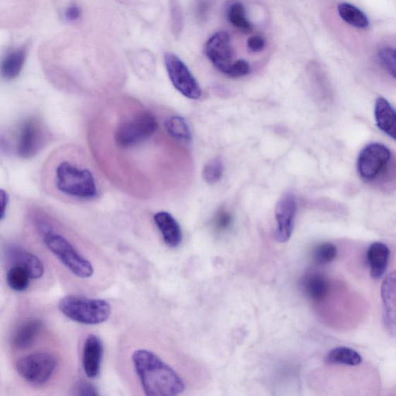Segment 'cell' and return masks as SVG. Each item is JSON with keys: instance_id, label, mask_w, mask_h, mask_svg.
<instances>
[{"instance_id": "obj_1", "label": "cell", "mask_w": 396, "mask_h": 396, "mask_svg": "<svg viewBox=\"0 0 396 396\" xmlns=\"http://www.w3.org/2000/svg\"><path fill=\"white\" fill-rule=\"evenodd\" d=\"M160 128L155 112L132 98L112 100L92 120L90 140L97 164L119 188L145 198V163Z\"/></svg>"}, {"instance_id": "obj_2", "label": "cell", "mask_w": 396, "mask_h": 396, "mask_svg": "<svg viewBox=\"0 0 396 396\" xmlns=\"http://www.w3.org/2000/svg\"><path fill=\"white\" fill-rule=\"evenodd\" d=\"M42 179L49 195L75 203L98 199L103 190L96 164L76 145L55 150L43 167Z\"/></svg>"}, {"instance_id": "obj_3", "label": "cell", "mask_w": 396, "mask_h": 396, "mask_svg": "<svg viewBox=\"0 0 396 396\" xmlns=\"http://www.w3.org/2000/svg\"><path fill=\"white\" fill-rule=\"evenodd\" d=\"M132 361L145 395L175 396L184 391L181 378L155 353L137 350L132 355Z\"/></svg>"}, {"instance_id": "obj_4", "label": "cell", "mask_w": 396, "mask_h": 396, "mask_svg": "<svg viewBox=\"0 0 396 396\" xmlns=\"http://www.w3.org/2000/svg\"><path fill=\"white\" fill-rule=\"evenodd\" d=\"M32 217L35 228L42 234L47 248L63 265L79 278L92 277V264L80 255L66 237L55 231L49 215L42 212V210L36 208L32 211Z\"/></svg>"}, {"instance_id": "obj_5", "label": "cell", "mask_w": 396, "mask_h": 396, "mask_svg": "<svg viewBox=\"0 0 396 396\" xmlns=\"http://www.w3.org/2000/svg\"><path fill=\"white\" fill-rule=\"evenodd\" d=\"M16 155L23 159L35 157L51 140V133L42 118L29 116L16 126L11 138Z\"/></svg>"}, {"instance_id": "obj_6", "label": "cell", "mask_w": 396, "mask_h": 396, "mask_svg": "<svg viewBox=\"0 0 396 396\" xmlns=\"http://www.w3.org/2000/svg\"><path fill=\"white\" fill-rule=\"evenodd\" d=\"M59 306L68 318L87 325L102 324L109 318L111 314L109 304L100 299L70 295L64 297Z\"/></svg>"}, {"instance_id": "obj_7", "label": "cell", "mask_w": 396, "mask_h": 396, "mask_svg": "<svg viewBox=\"0 0 396 396\" xmlns=\"http://www.w3.org/2000/svg\"><path fill=\"white\" fill-rule=\"evenodd\" d=\"M58 361L49 353L35 352L26 355L16 363L18 374L35 385L47 383L54 373Z\"/></svg>"}, {"instance_id": "obj_8", "label": "cell", "mask_w": 396, "mask_h": 396, "mask_svg": "<svg viewBox=\"0 0 396 396\" xmlns=\"http://www.w3.org/2000/svg\"><path fill=\"white\" fill-rule=\"evenodd\" d=\"M164 63L169 78L176 90L188 99L199 100L202 94L201 88L196 78L179 56L167 52L164 55Z\"/></svg>"}, {"instance_id": "obj_9", "label": "cell", "mask_w": 396, "mask_h": 396, "mask_svg": "<svg viewBox=\"0 0 396 396\" xmlns=\"http://www.w3.org/2000/svg\"><path fill=\"white\" fill-rule=\"evenodd\" d=\"M391 152L385 145L371 143L364 148L358 159V171L362 179L373 180L390 162Z\"/></svg>"}, {"instance_id": "obj_10", "label": "cell", "mask_w": 396, "mask_h": 396, "mask_svg": "<svg viewBox=\"0 0 396 396\" xmlns=\"http://www.w3.org/2000/svg\"><path fill=\"white\" fill-rule=\"evenodd\" d=\"M205 52L213 66L226 74L232 62L231 37L225 31H220L208 40Z\"/></svg>"}, {"instance_id": "obj_11", "label": "cell", "mask_w": 396, "mask_h": 396, "mask_svg": "<svg viewBox=\"0 0 396 396\" xmlns=\"http://www.w3.org/2000/svg\"><path fill=\"white\" fill-rule=\"evenodd\" d=\"M296 212V201L292 193H287L282 196L276 207V220L277 228L276 239L279 242L289 241L294 228V220Z\"/></svg>"}, {"instance_id": "obj_12", "label": "cell", "mask_w": 396, "mask_h": 396, "mask_svg": "<svg viewBox=\"0 0 396 396\" xmlns=\"http://www.w3.org/2000/svg\"><path fill=\"white\" fill-rule=\"evenodd\" d=\"M381 295L386 332L396 337V270L387 275L383 282Z\"/></svg>"}, {"instance_id": "obj_13", "label": "cell", "mask_w": 396, "mask_h": 396, "mask_svg": "<svg viewBox=\"0 0 396 396\" xmlns=\"http://www.w3.org/2000/svg\"><path fill=\"white\" fill-rule=\"evenodd\" d=\"M6 260L13 265H18L30 274L32 280L42 278L44 273V268L40 258L23 248L11 244L5 249Z\"/></svg>"}, {"instance_id": "obj_14", "label": "cell", "mask_w": 396, "mask_h": 396, "mask_svg": "<svg viewBox=\"0 0 396 396\" xmlns=\"http://www.w3.org/2000/svg\"><path fill=\"white\" fill-rule=\"evenodd\" d=\"M103 343L99 336L88 335L84 344L83 366L88 378H95L100 373L103 357Z\"/></svg>"}, {"instance_id": "obj_15", "label": "cell", "mask_w": 396, "mask_h": 396, "mask_svg": "<svg viewBox=\"0 0 396 396\" xmlns=\"http://www.w3.org/2000/svg\"><path fill=\"white\" fill-rule=\"evenodd\" d=\"M165 244L171 248L179 246L182 241L181 226L172 214L167 212H157L153 217Z\"/></svg>"}, {"instance_id": "obj_16", "label": "cell", "mask_w": 396, "mask_h": 396, "mask_svg": "<svg viewBox=\"0 0 396 396\" xmlns=\"http://www.w3.org/2000/svg\"><path fill=\"white\" fill-rule=\"evenodd\" d=\"M43 321L33 318L21 324L13 335L12 344L16 349H26L33 344L43 329Z\"/></svg>"}, {"instance_id": "obj_17", "label": "cell", "mask_w": 396, "mask_h": 396, "mask_svg": "<svg viewBox=\"0 0 396 396\" xmlns=\"http://www.w3.org/2000/svg\"><path fill=\"white\" fill-rule=\"evenodd\" d=\"M375 118L379 129L396 141V112L383 97L376 100Z\"/></svg>"}, {"instance_id": "obj_18", "label": "cell", "mask_w": 396, "mask_h": 396, "mask_svg": "<svg viewBox=\"0 0 396 396\" xmlns=\"http://www.w3.org/2000/svg\"><path fill=\"white\" fill-rule=\"evenodd\" d=\"M390 258V249L382 242H375L367 253L371 276L378 279L384 274Z\"/></svg>"}, {"instance_id": "obj_19", "label": "cell", "mask_w": 396, "mask_h": 396, "mask_svg": "<svg viewBox=\"0 0 396 396\" xmlns=\"http://www.w3.org/2000/svg\"><path fill=\"white\" fill-rule=\"evenodd\" d=\"M27 47L23 46L8 53L2 63V76L6 80L18 78L25 64L27 58Z\"/></svg>"}, {"instance_id": "obj_20", "label": "cell", "mask_w": 396, "mask_h": 396, "mask_svg": "<svg viewBox=\"0 0 396 396\" xmlns=\"http://www.w3.org/2000/svg\"><path fill=\"white\" fill-rule=\"evenodd\" d=\"M167 135L174 140L188 143L192 139L190 127L186 120L179 116H172L164 123Z\"/></svg>"}, {"instance_id": "obj_21", "label": "cell", "mask_w": 396, "mask_h": 396, "mask_svg": "<svg viewBox=\"0 0 396 396\" xmlns=\"http://www.w3.org/2000/svg\"><path fill=\"white\" fill-rule=\"evenodd\" d=\"M303 286L307 296L315 301H322L329 290L328 280L323 275L318 273L308 275L304 279Z\"/></svg>"}, {"instance_id": "obj_22", "label": "cell", "mask_w": 396, "mask_h": 396, "mask_svg": "<svg viewBox=\"0 0 396 396\" xmlns=\"http://www.w3.org/2000/svg\"><path fill=\"white\" fill-rule=\"evenodd\" d=\"M337 11L342 19L352 27L358 29H367L369 20L367 16L358 7L347 3L338 5Z\"/></svg>"}, {"instance_id": "obj_23", "label": "cell", "mask_w": 396, "mask_h": 396, "mask_svg": "<svg viewBox=\"0 0 396 396\" xmlns=\"http://www.w3.org/2000/svg\"><path fill=\"white\" fill-rule=\"evenodd\" d=\"M326 361L332 365L356 366L360 365L362 358L358 352L349 347H339L328 354Z\"/></svg>"}, {"instance_id": "obj_24", "label": "cell", "mask_w": 396, "mask_h": 396, "mask_svg": "<svg viewBox=\"0 0 396 396\" xmlns=\"http://www.w3.org/2000/svg\"><path fill=\"white\" fill-rule=\"evenodd\" d=\"M31 277L27 270L18 265H13L8 270L6 282L9 287L15 292H23L28 289Z\"/></svg>"}, {"instance_id": "obj_25", "label": "cell", "mask_w": 396, "mask_h": 396, "mask_svg": "<svg viewBox=\"0 0 396 396\" xmlns=\"http://www.w3.org/2000/svg\"><path fill=\"white\" fill-rule=\"evenodd\" d=\"M228 18L234 28L244 33H249L253 30L252 24L248 20L245 8L240 3L232 4L228 12Z\"/></svg>"}, {"instance_id": "obj_26", "label": "cell", "mask_w": 396, "mask_h": 396, "mask_svg": "<svg viewBox=\"0 0 396 396\" xmlns=\"http://www.w3.org/2000/svg\"><path fill=\"white\" fill-rule=\"evenodd\" d=\"M337 251L335 245L326 242L314 248L313 253V262L318 265H325L332 262Z\"/></svg>"}, {"instance_id": "obj_27", "label": "cell", "mask_w": 396, "mask_h": 396, "mask_svg": "<svg viewBox=\"0 0 396 396\" xmlns=\"http://www.w3.org/2000/svg\"><path fill=\"white\" fill-rule=\"evenodd\" d=\"M224 172V165L220 159H213L205 166L202 176L205 181L209 184H215L220 181Z\"/></svg>"}, {"instance_id": "obj_28", "label": "cell", "mask_w": 396, "mask_h": 396, "mask_svg": "<svg viewBox=\"0 0 396 396\" xmlns=\"http://www.w3.org/2000/svg\"><path fill=\"white\" fill-rule=\"evenodd\" d=\"M378 59L384 69L396 79V49L384 47L378 52Z\"/></svg>"}, {"instance_id": "obj_29", "label": "cell", "mask_w": 396, "mask_h": 396, "mask_svg": "<svg viewBox=\"0 0 396 396\" xmlns=\"http://www.w3.org/2000/svg\"><path fill=\"white\" fill-rule=\"evenodd\" d=\"M249 72V64L245 60H239L233 62L225 76L230 78H240L247 76Z\"/></svg>"}, {"instance_id": "obj_30", "label": "cell", "mask_w": 396, "mask_h": 396, "mask_svg": "<svg viewBox=\"0 0 396 396\" xmlns=\"http://www.w3.org/2000/svg\"><path fill=\"white\" fill-rule=\"evenodd\" d=\"M172 20L174 33L179 35L183 26L182 11L176 0H172Z\"/></svg>"}, {"instance_id": "obj_31", "label": "cell", "mask_w": 396, "mask_h": 396, "mask_svg": "<svg viewBox=\"0 0 396 396\" xmlns=\"http://www.w3.org/2000/svg\"><path fill=\"white\" fill-rule=\"evenodd\" d=\"M232 222V215L225 211L217 213L215 217V227L220 231H224L230 227Z\"/></svg>"}, {"instance_id": "obj_32", "label": "cell", "mask_w": 396, "mask_h": 396, "mask_svg": "<svg viewBox=\"0 0 396 396\" xmlns=\"http://www.w3.org/2000/svg\"><path fill=\"white\" fill-rule=\"evenodd\" d=\"M76 395H99L100 392L91 383L80 382L76 386Z\"/></svg>"}, {"instance_id": "obj_33", "label": "cell", "mask_w": 396, "mask_h": 396, "mask_svg": "<svg viewBox=\"0 0 396 396\" xmlns=\"http://www.w3.org/2000/svg\"><path fill=\"white\" fill-rule=\"evenodd\" d=\"M247 45L248 50L252 52H260L265 47V40L261 36H253L248 38Z\"/></svg>"}, {"instance_id": "obj_34", "label": "cell", "mask_w": 396, "mask_h": 396, "mask_svg": "<svg viewBox=\"0 0 396 396\" xmlns=\"http://www.w3.org/2000/svg\"><path fill=\"white\" fill-rule=\"evenodd\" d=\"M66 19L71 22L78 20L80 17V8L76 5H71L67 8L66 13H64Z\"/></svg>"}, {"instance_id": "obj_35", "label": "cell", "mask_w": 396, "mask_h": 396, "mask_svg": "<svg viewBox=\"0 0 396 396\" xmlns=\"http://www.w3.org/2000/svg\"><path fill=\"white\" fill-rule=\"evenodd\" d=\"M0 200H1V220L5 217L8 204H9V196L4 190L0 191Z\"/></svg>"}]
</instances>
